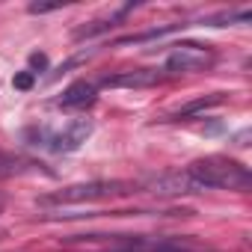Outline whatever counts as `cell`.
I'll use <instances>...</instances> for the list:
<instances>
[{"label": "cell", "instance_id": "cell-1", "mask_svg": "<svg viewBox=\"0 0 252 252\" xmlns=\"http://www.w3.org/2000/svg\"><path fill=\"white\" fill-rule=\"evenodd\" d=\"M184 175L193 190H246L252 181L249 169L225 155H208L202 160H193Z\"/></svg>", "mask_w": 252, "mask_h": 252}, {"label": "cell", "instance_id": "cell-2", "mask_svg": "<svg viewBox=\"0 0 252 252\" xmlns=\"http://www.w3.org/2000/svg\"><path fill=\"white\" fill-rule=\"evenodd\" d=\"M27 134L33 137V146H42V149H48L54 155H71L89 140L92 122L89 119H74V122L65 125V128H33Z\"/></svg>", "mask_w": 252, "mask_h": 252}, {"label": "cell", "instance_id": "cell-3", "mask_svg": "<svg viewBox=\"0 0 252 252\" xmlns=\"http://www.w3.org/2000/svg\"><path fill=\"white\" fill-rule=\"evenodd\" d=\"M128 181H89V184H71L63 187L57 193L42 196V205H80V202H101V199H113L122 193H131Z\"/></svg>", "mask_w": 252, "mask_h": 252}, {"label": "cell", "instance_id": "cell-4", "mask_svg": "<svg viewBox=\"0 0 252 252\" xmlns=\"http://www.w3.org/2000/svg\"><path fill=\"white\" fill-rule=\"evenodd\" d=\"M214 54L208 51V45H178L169 57H166V68L169 71H199L205 65H211Z\"/></svg>", "mask_w": 252, "mask_h": 252}, {"label": "cell", "instance_id": "cell-5", "mask_svg": "<svg viewBox=\"0 0 252 252\" xmlns=\"http://www.w3.org/2000/svg\"><path fill=\"white\" fill-rule=\"evenodd\" d=\"M155 83H158V74L146 71V68L119 71V74H110V77L101 80V86H107V89H146V86H155Z\"/></svg>", "mask_w": 252, "mask_h": 252}, {"label": "cell", "instance_id": "cell-6", "mask_svg": "<svg viewBox=\"0 0 252 252\" xmlns=\"http://www.w3.org/2000/svg\"><path fill=\"white\" fill-rule=\"evenodd\" d=\"M95 98H98L95 83H89V80H74V83L63 92L60 107H65V110H86V107L95 104Z\"/></svg>", "mask_w": 252, "mask_h": 252}, {"label": "cell", "instance_id": "cell-7", "mask_svg": "<svg viewBox=\"0 0 252 252\" xmlns=\"http://www.w3.org/2000/svg\"><path fill=\"white\" fill-rule=\"evenodd\" d=\"M113 252H193L190 246L178 243V240H146V237H134L128 240L122 249H113Z\"/></svg>", "mask_w": 252, "mask_h": 252}, {"label": "cell", "instance_id": "cell-8", "mask_svg": "<svg viewBox=\"0 0 252 252\" xmlns=\"http://www.w3.org/2000/svg\"><path fill=\"white\" fill-rule=\"evenodd\" d=\"M134 6L128 3V6H122V9H116V12H110L107 18H101V21H89V24H83V27H77L74 30V39L80 42V39H92V36H98V33H107L110 27H116V21H122L125 15H128Z\"/></svg>", "mask_w": 252, "mask_h": 252}, {"label": "cell", "instance_id": "cell-9", "mask_svg": "<svg viewBox=\"0 0 252 252\" xmlns=\"http://www.w3.org/2000/svg\"><path fill=\"white\" fill-rule=\"evenodd\" d=\"M222 98L220 95H214V98H199V101H193V104H187V107H181V113L178 116H190V113H202V110H208V107H217Z\"/></svg>", "mask_w": 252, "mask_h": 252}, {"label": "cell", "instance_id": "cell-10", "mask_svg": "<svg viewBox=\"0 0 252 252\" xmlns=\"http://www.w3.org/2000/svg\"><path fill=\"white\" fill-rule=\"evenodd\" d=\"M33 83H36V71H18V74H15V80H12V86H15V89H21V92L33 89Z\"/></svg>", "mask_w": 252, "mask_h": 252}, {"label": "cell", "instance_id": "cell-11", "mask_svg": "<svg viewBox=\"0 0 252 252\" xmlns=\"http://www.w3.org/2000/svg\"><path fill=\"white\" fill-rule=\"evenodd\" d=\"M27 9H30V15H45V12H57V9H63V3H30Z\"/></svg>", "mask_w": 252, "mask_h": 252}, {"label": "cell", "instance_id": "cell-12", "mask_svg": "<svg viewBox=\"0 0 252 252\" xmlns=\"http://www.w3.org/2000/svg\"><path fill=\"white\" fill-rule=\"evenodd\" d=\"M30 65H33V68H39V71H42V68H45V65H48V57H45V54H30Z\"/></svg>", "mask_w": 252, "mask_h": 252}]
</instances>
